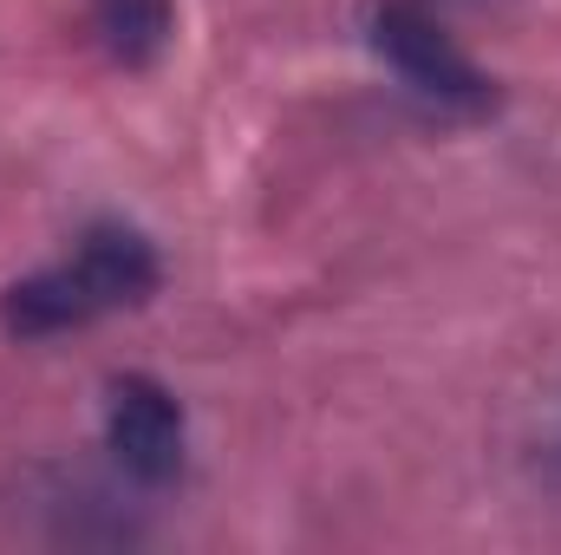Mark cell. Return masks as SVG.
<instances>
[{
	"instance_id": "cell-4",
	"label": "cell",
	"mask_w": 561,
	"mask_h": 555,
	"mask_svg": "<svg viewBox=\"0 0 561 555\" xmlns=\"http://www.w3.org/2000/svg\"><path fill=\"white\" fill-rule=\"evenodd\" d=\"M176 7L170 0H99V33L118 66H150L170 46Z\"/></svg>"
},
{
	"instance_id": "cell-3",
	"label": "cell",
	"mask_w": 561,
	"mask_h": 555,
	"mask_svg": "<svg viewBox=\"0 0 561 555\" xmlns=\"http://www.w3.org/2000/svg\"><path fill=\"white\" fill-rule=\"evenodd\" d=\"M105 444L125 464V477L170 484L183 471V412H176V399L144 373L112 380V393H105Z\"/></svg>"
},
{
	"instance_id": "cell-2",
	"label": "cell",
	"mask_w": 561,
	"mask_h": 555,
	"mask_svg": "<svg viewBox=\"0 0 561 555\" xmlns=\"http://www.w3.org/2000/svg\"><path fill=\"white\" fill-rule=\"evenodd\" d=\"M373 53L412 86L424 92L431 105H450V112H483L496 92H490V79L457 53V39L424 13L419 0H379L373 7Z\"/></svg>"
},
{
	"instance_id": "cell-1",
	"label": "cell",
	"mask_w": 561,
	"mask_h": 555,
	"mask_svg": "<svg viewBox=\"0 0 561 555\" xmlns=\"http://www.w3.org/2000/svg\"><path fill=\"white\" fill-rule=\"evenodd\" d=\"M157 287V256L138 229L125 223H99L79 236V249L39 275L13 281L0 294V320L7 333L20 340H53V333H72V327H92L99 314H118V307H138L144 294Z\"/></svg>"
}]
</instances>
